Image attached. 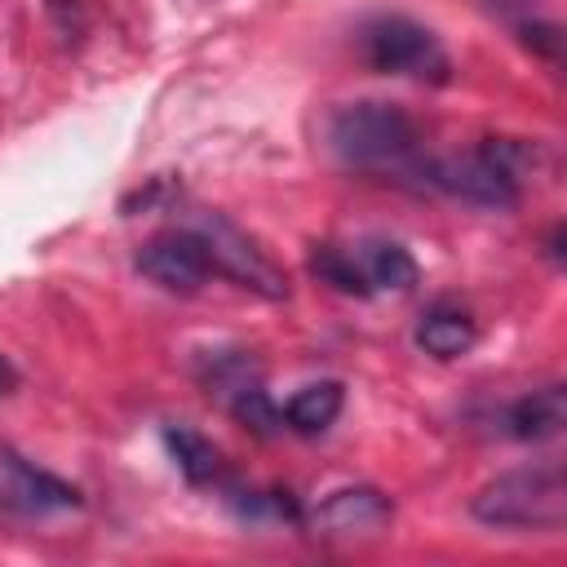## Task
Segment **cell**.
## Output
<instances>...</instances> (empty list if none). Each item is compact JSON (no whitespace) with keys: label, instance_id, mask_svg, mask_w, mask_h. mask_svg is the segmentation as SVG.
Masks as SVG:
<instances>
[{"label":"cell","instance_id":"cell-10","mask_svg":"<svg viewBox=\"0 0 567 567\" xmlns=\"http://www.w3.org/2000/svg\"><path fill=\"white\" fill-rule=\"evenodd\" d=\"M346 252H350L363 288H368V297L372 292H408L421 279L412 252L394 239H359V244H346Z\"/></svg>","mask_w":567,"mask_h":567},{"label":"cell","instance_id":"cell-7","mask_svg":"<svg viewBox=\"0 0 567 567\" xmlns=\"http://www.w3.org/2000/svg\"><path fill=\"white\" fill-rule=\"evenodd\" d=\"M75 505H80V487H71L66 478L31 465L13 447H0V509L4 514L44 518V514L75 509Z\"/></svg>","mask_w":567,"mask_h":567},{"label":"cell","instance_id":"cell-2","mask_svg":"<svg viewBox=\"0 0 567 567\" xmlns=\"http://www.w3.org/2000/svg\"><path fill=\"white\" fill-rule=\"evenodd\" d=\"M328 146L354 164L377 173L416 177V124L394 102H346L328 120Z\"/></svg>","mask_w":567,"mask_h":567},{"label":"cell","instance_id":"cell-5","mask_svg":"<svg viewBox=\"0 0 567 567\" xmlns=\"http://www.w3.org/2000/svg\"><path fill=\"white\" fill-rule=\"evenodd\" d=\"M186 226L204 239V252H208V261H213V275H226V279H235L239 288H252V292H261V297H270V301L288 297L284 270H279L235 221H226L221 213H195Z\"/></svg>","mask_w":567,"mask_h":567},{"label":"cell","instance_id":"cell-17","mask_svg":"<svg viewBox=\"0 0 567 567\" xmlns=\"http://www.w3.org/2000/svg\"><path fill=\"white\" fill-rule=\"evenodd\" d=\"M523 40H527V44H536V49H545L549 58H558V53H563V35H558V27H554V22H527V27H523Z\"/></svg>","mask_w":567,"mask_h":567},{"label":"cell","instance_id":"cell-18","mask_svg":"<svg viewBox=\"0 0 567 567\" xmlns=\"http://www.w3.org/2000/svg\"><path fill=\"white\" fill-rule=\"evenodd\" d=\"M13 390H18V368H13V363H9V354L0 350V399H9Z\"/></svg>","mask_w":567,"mask_h":567},{"label":"cell","instance_id":"cell-8","mask_svg":"<svg viewBox=\"0 0 567 567\" xmlns=\"http://www.w3.org/2000/svg\"><path fill=\"white\" fill-rule=\"evenodd\" d=\"M390 514H394V505L377 487H341L319 501L310 523L323 536H363V532H381L390 523Z\"/></svg>","mask_w":567,"mask_h":567},{"label":"cell","instance_id":"cell-13","mask_svg":"<svg viewBox=\"0 0 567 567\" xmlns=\"http://www.w3.org/2000/svg\"><path fill=\"white\" fill-rule=\"evenodd\" d=\"M164 447L173 452L177 470L186 474V483L195 487H208V483H221V452L190 425H164Z\"/></svg>","mask_w":567,"mask_h":567},{"label":"cell","instance_id":"cell-11","mask_svg":"<svg viewBox=\"0 0 567 567\" xmlns=\"http://www.w3.org/2000/svg\"><path fill=\"white\" fill-rule=\"evenodd\" d=\"M478 341V323L465 306L456 301H434L421 319H416V346L434 359H461L470 354Z\"/></svg>","mask_w":567,"mask_h":567},{"label":"cell","instance_id":"cell-3","mask_svg":"<svg viewBox=\"0 0 567 567\" xmlns=\"http://www.w3.org/2000/svg\"><path fill=\"white\" fill-rule=\"evenodd\" d=\"M470 514L487 527L514 532H563L567 523V470L558 461H540L527 470L496 474L470 501Z\"/></svg>","mask_w":567,"mask_h":567},{"label":"cell","instance_id":"cell-14","mask_svg":"<svg viewBox=\"0 0 567 567\" xmlns=\"http://www.w3.org/2000/svg\"><path fill=\"white\" fill-rule=\"evenodd\" d=\"M226 412L239 421V425H248L257 439H275L279 430H284V412L270 403V394H266V381H252V385H244L230 403H226Z\"/></svg>","mask_w":567,"mask_h":567},{"label":"cell","instance_id":"cell-4","mask_svg":"<svg viewBox=\"0 0 567 567\" xmlns=\"http://www.w3.org/2000/svg\"><path fill=\"white\" fill-rule=\"evenodd\" d=\"M359 53L381 75H403V80H421V84H443L452 75V58L439 44V35L403 13L372 18L359 31Z\"/></svg>","mask_w":567,"mask_h":567},{"label":"cell","instance_id":"cell-15","mask_svg":"<svg viewBox=\"0 0 567 567\" xmlns=\"http://www.w3.org/2000/svg\"><path fill=\"white\" fill-rule=\"evenodd\" d=\"M310 270H315L323 284H332L337 292H346V297H368V288H363V279H359V270H354L346 244H319V248L310 252Z\"/></svg>","mask_w":567,"mask_h":567},{"label":"cell","instance_id":"cell-9","mask_svg":"<svg viewBox=\"0 0 567 567\" xmlns=\"http://www.w3.org/2000/svg\"><path fill=\"white\" fill-rule=\"evenodd\" d=\"M563 425H567V385L563 381H549L540 390H527V394H518L514 403L501 408V434L505 439H518V443L554 439Z\"/></svg>","mask_w":567,"mask_h":567},{"label":"cell","instance_id":"cell-16","mask_svg":"<svg viewBox=\"0 0 567 567\" xmlns=\"http://www.w3.org/2000/svg\"><path fill=\"white\" fill-rule=\"evenodd\" d=\"M44 4H49V18L58 22V31L66 40H80V31H84V4L80 0H44Z\"/></svg>","mask_w":567,"mask_h":567},{"label":"cell","instance_id":"cell-12","mask_svg":"<svg viewBox=\"0 0 567 567\" xmlns=\"http://www.w3.org/2000/svg\"><path fill=\"white\" fill-rule=\"evenodd\" d=\"M346 408V385L341 381H310L301 385L279 412H284V430L292 434H323Z\"/></svg>","mask_w":567,"mask_h":567},{"label":"cell","instance_id":"cell-19","mask_svg":"<svg viewBox=\"0 0 567 567\" xmlns=\"http://www.w3.org/2000/svg\"><path fill=\"white\" fill-rule=\"evenodd\" d=\"M549 252H554V261H563V226H554V235H549Z\"/></svg>","mask_w":567,"mask_h":567},{"label":"cell","instance_id":"cell-6","mask_svg":"<svg viewBox=\"0 0 567 567\" xmlns=\"http://www.w3.org/2000/svg\"><path fill=\"white\" fill-rule=\"evenodd\" d=\"M137 270H142L151 284L168 288V292H199L204 279L213 275V261H208V252H204V239L182 221V226H173V230L151 235V239L137 248Z\"/></svg>","mask_w":567,"mask_h":567},{"label":"cell","instance_id":"cell-1","mask_svg":"<svg viewBox=\"0 0 567 567\" xmlns=\"http://www.w3.org/2000/svg\"><path fill=\"white\" fill-rule=\"evenodd\" d=\"M540 146L536 142H518V137H487L474 151L461 155H439V159H421L416 177L452 199L478 204V208H514L523 199V177L536 173L540 164Z\"/></svg>","mask_w":567,"mask_h":567}]
</instances>
